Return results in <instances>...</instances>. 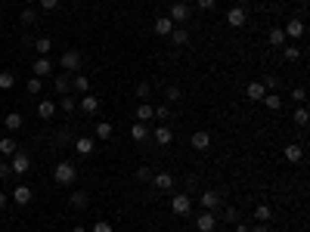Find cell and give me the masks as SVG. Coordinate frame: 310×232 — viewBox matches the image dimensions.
Segmentation results:
<instances>
[{
    "label": "cell",
    "instance_id": "6da1fadb",
    "mask_svg": "<svg viewBox=\"0 0 310 232\" xmlns=\"http://www.w3.org/2000/svg\"><path fill=\"white\" fill-rule=\"evenodd\" d=\"M78 177V167L72 164V161H59V164L53 167V180L59 183V186H68V183H75Z\"/></svg>",
    "mask_w": 310,
    "mask_h": 232
},
{
    "label": "cell",
    "instance_id": "7a4b0ae2",
    "mask_svg": "<svg viewBox=\"0 0 310 232\" xmlns=\"http://www.w3.org/2000/svg\"><path fill=\"white\" fill-rule=\"evenodd\" d=\"M171 211H174L177 217H186V214H192V198L186 192H177L174 198H171Z\"/></svg>",
    "mask_w": 310,
    "mask_h": 232
},
{
    "label": "cell",
    "instance_id": "3957f363",
    "mask_svg": "<svg viewBox=\"0 0 310 232\" xmlns=\"http://www.w3.org/2000/svg\"><path fill=\"white\" fill-rule=\"evenodd\" d=\"M81 62H84V59H81V53H78V50H65L62 59H59V65L65 68V75H75L78 68H81Z\"/></svg>",
    "mask_w": 310,
    "mask_h": 232
},
{
    "label": "cell",
    "instance_id": "277c9868",
    "mask_svg": "<svg viewBox=\"0 0 310 232\" xmlns=\"http://www.w3.org/2000/svg\"><path fill=\"white\" fill-rule=\"evenodd\" d=\"M9 167H13V173H16V177H22V173H28V170H31V155H28V152H22V149H19V152L13 155V161H9Z\"/></svg>",
    "mask_w": 310,
    "mask_h": 232
},
{
    "label": "cell",
    "instance_id": "5b68a950",
    "mask_svg": "<svg viewBox=\"0 0 310 232\" xmlns=\"http://www.w3.org/2000/svg\"><path fill=\"white\" fill-rule=\"evenodd\" d=\"M304 22L301 19H289V22H285V28H282V34H285V40H301L304 38Z\"/></svg>",
    "mask_w": 310,
    "mask_h": 232
},
{
    "label": "cell",
    "instance_id": "8992f818",
    "mask_svg": "<svg viewBox=\"0 0 310 232\" xmlns=\"http://www.w3.org/2000/svg\"><path fill=\"white\" fill-rule=\"evenodd\" d=\"M9 198H13L19 207H25V204L34 198V189H31V186H25V183H19L16 189H13V195H9Z\"/></svg>",
    "mask_w": 310,
    "mask_h": 232
},
{
    "label": "cell",
    "instance_id": "52a82bcc",
    "mask_svg": "<svg viewBox=\"0 0 310 232\" xmlns=\"http://www.w3.org/2000/svg\"><path fill=\"white\" fill-rule=\"evenodd\" d=\"M189 16H192V9H189V3H183V0H177V3L171 6V13H168L171 22H189Z\"/></svg>",
    "mask_w": 310,
    "mask_h": 232
},
{
    "label": "cell",
    "instance_id": "ba28073f",
    "mask_svg": "<svg viewBox=\"0 0 310 232\" xmlns=\"http://www.w3.org/2000/svg\"><path fill=\"white\" fill-rule=\"evenodd\" d=\"M196 226H199V232H214V226H217V214H214V211H202V214L196 217Z\"/></svg>",
    "mask_w": 310,
    "mask_h": 232
},
{
    "label": "cell",
    "instance_id": "9c48e42d",
    "mask_svg": "<svg viewBox=\"0 0 310 232\" xmlns=\"http://www.w3.org/2000/svg\"><path fill=\"white\" fill-rule=\"evenodd\" d=\"M31 72H34V77H47V75H53V62L47 59V56H38V59H34V65H31Z\"/></svg>",
    "mask_w": 310,
    "mask_h": 232
},
{
    "label": "cell",
    "instance_id": "30bf717a",
    "mask_svg": "<svg viewBox=\"0 0 310 232\" xmlns=\"http://www.w3.org/2000/svg\"><path fill=\"white\" fill-rule=\"evenodd\" d=\"M245 19H248V16H245V9H242V6H233V9L226 13V25H229V28H242V25H245Z\"/></svg>",
    "mask_w": 310,
    "mask_h": 232
},
{
    "label": "cell",
    "instance_id": "8fae6325",
    "mask_svg": "<svg viewBox=\"0 0 310 232\" xmlns=\"http://www.w3.org/2000/svg\"><path fill=\"white\" fill-rule=\"evenodd\" d=\"M202 207H205V211H217V207H221V192L205 189L202 192Z\"/></svg>",
    "mask_w": 310,
    "mask_h": 232
},
{
    "label": "cell",
    "instance_id": "7c38bea8",
    "mask_svg": "<svg viewBox=\"0 0 310 232\" xmlns=\"http://www.w3.org/2000/svg\"><path fill=\"white\" fill-rule=\"evenodd\" d=\"M189 143H192V149H196V152H205V149L211 146V133H205V130H196L189 136Z\"/></svg>",
    "mask_w": 310,
    "mask_h": 232
},
{
    "label": "cell",
    "instance_id": "4fadbf2b",
    "mask_svg": "<svg viewBox=\"0 0 310 232\" xmlns=\"http://www.w3.org/2000/svg\"><path fill=\"white\" fill-rule=\"evenodd\" d=\"M152 139H155L158 146H171V143H174V133H171V127H168V124H162V127H155Z\"/></svg>",
    "mask_w": 310,
    "mask_h": 232
},
{
    "label": "cell",
    "instance_id": "5bb4252c",
    "mask_svg": "<svg viewBox=\"0 0 310 232\" xmlns=\"http://www.w3.org/2000/svg\"><path fill=\"white\" fill-rule=\"evenodd\" d=\"M264 93H267V90H264V84H261V80H251V84L245 87V99H251V102H261V99H264Z\"/></svg>",
    "mask_w": 310,
    "mask_h": 232
},
{
    "label": "cell",
    "instance_id": "9a60e30c",
    "mask_svg": "<svg viewBox=\"0 0 310 232\" xmlns=\"http://www.w3.org/2000/svg\"><path fill=\"white\" fill-rule=\"evenodd\" d=\"M78 109H81L84 115H96L99 112V99L93 96V93H84V99H81V106H78Z\"/></svg>",
    "mask_w": 310,
    "mask_h": 232
},
{
    "label": "cell",
    "instance_id": "2e32d148",
    "mask_svg": "<svg viewBox=\"0 0 310 232\" xmlns=\"http://www.w3.org/2000/svg\"><path fill=\"white\" fill-rule=\"evenodd\" d=\"M152 28H155V34H158V38H168V34H171V31H174V22H171L168 16H158Z\"/></svg>",
    "mask_w": 310,
    "mask_h": 232
},
{
    "label": "cell",
    "instance_id": "e0dca14e",
    "mask_svg": "<svg viewBox=\"0 0 310 232\" xmlns=\"http://www.w3.org/2000/svg\"><path fill=\"white\" fill-rule=\"evenodd\" d=\"M285 161H289V164H298V161H301L304 158V149L301 146H298V143H289V146H285Z\"/></svg>",
    "mask_w": 310,
    "mask_h": 232
},
{
    "label": "cell",
    "instance_id": "ac0fdd59",
    "mask_svg": "<svg viewBox=\"0 0 310 232\" xmlns=\"http://www.w3.org/2000/svg\"><path fill=\"white\" fill-rule=\"evenodd\" d=\"M152 183H155V189H171V186H174V177H171L168 170H162V173H152Z\"/></svg>",
    "mask_w": 310,
    "mask_h": 232
},
{
    "label": "cell",
    "instance_id": "d6986e66",
    "mask_svg": "<svg viewBox=\"0 0 310 232\" xmlns=\"http://www.w3.org/2000/svg\"><path fill=\"white\" fill-rule=\"evenodd\" d=\"M261 102H264V106H267L270 112H279V109H282V96H279V93H270V90L264 93V99H261Z\"/></svg>",
    "mask_w": 310,
    "mask_h": 232
},
{
    "label": "cell",
    "instance_id": "ffe728a7",
    "mask_svg": "<svg viewBox=\"0 0 310 232\" xmlns=\"http://www.w3.org/2000/svg\"><path fill=\"white\" fill-rule=\"evenodd\" d=\"M168 38H171V43H174V46H186L189 43V31L186 28H174Z\"/></svg>",
    "mask_w": 310,
    "mask_h": 232
},
{
    "label": "cell",
    "instance_id": "44dd1931",
    "mask_svg": "<svg viewBox=\"0 0 310 232\" xmlns=\"http://www.w3.org/2000/svg\"><path fill=\"white\" fill-rule=\"evenodd\" d=\"M38 115H41L44 121L53 118V115H56V102H53V99H41V102H38Z\"/></svg>",
    "mask_w": 310,
    "mask_h": 232
},
{
    "label": "cell",
    "instance_id": "7402d4cb",
    "mask_svg": "<svg viewBox=\"0 0 310 232\" xmlns=\"http://www.w3.org/2000/svg\"><path fill=\"white\" fill-rule=\"evenodd\" d=\"M75 152L78 155H90V152H93V139H90V136H78L75 139Z\"/></svg>",
    "mask_w": 310,
    "mask_h": 232
},
{
    "label": "cell",
    "instance_id": "603a6c76",
    "mask_svg": "<svg viewBox=\"0 0 310 232\" xmlns=\"http://www.w3.org/2000/svg\"><path fill=\"white\" fill-rule=\"evenodd\" d=\"M53 90L65 96V93L72 90V80H68V75H56V77H53Z\"/></svg>",
    "mask_w": 310,
    "mask_h": 232
},
{
    "label": "cell",
    "instance_id": "cb8c5ba5",
    "mask_svg": "<svg viewBox=\"0 0 310 232\" xmlns=\"http://www.w3.org/2000/svg\"><path fill=\"white\" fill-rule=\"evenodd\" d=\"M131 136L136 139V143H146V139H149L146 124H143V121H133V127H131Z\"/></svg>",
    "mask_w": 310,
    "mask_h": 232
},
{
    "label": "cell",
    "instance_id": "d4e9b609",
    "mask_svg": "<svg viewBox=\"0 0 310 232\" xmlns=\"http://www.w3.org/2000/svg\"><path fill=\"white\" fill-rule=\"evenodd\" d=\"M258 220V223H270V217H273V211H270V204H258L255 207V214H251Z\"/></svg>",
    "mask_w": 310,
    "mask_h": 232
},
{
    "label": "cell",
    "instance_id": "484cf974",
    "mask_svg": "<svg viewBox=\"0 0 310 232\" xmlns=\"http://www.w3.org/2000/svg\"><path fill=\"white\" fill-rule=\"evenodd\" d=\"M68 201H72V207L84 211V207L90 204V195H87V192H72V198H68Z\"/></svg>",
    "mask_w": 310,
    "mask_h": 232
},
{
    "label": "cell",
    "instance_id": "4316f807",
    "mask_svg": "<svg viewBox=\"0 0 310 232\" xmlns=\"http://www.w3.org/2000/svg\"><path fill=\"white\" fill-rule=\"evenodd\" d=\"M16 87V72H0V90H13Z\"/></svg>",
    "mask_w": 310,
    "mask_h": 232
},
{
    "label": "cell",
    "instance_id": "83f0119b",
    "mask_svg": "<svg viewBox=\"0 0 310 232\" xmlns=\"http://www.w3.org/2000/svg\"><path fill=\"white\" fill-rule=\"evenodd\" d=\"M72 90L87 93V90H90V77H87V75H75V77H72Z\"/></svg>",
    "mask_w": 310,
    "mask_h": 232
},
{
    "label": "cell",
    "instance_id": "f1b7e54d",
    "mask_svg": "<svg viewBox=\"0 0 310 232\" xmlns=\"http://www.w3.org/2000/svg\"><path fill=\"white\" fill-rule=\"evenodd\" d=\"M0 152H3V155H9V158H13V155L19 152V146H16V139H9V136H3V139H0Z\"/></svg>",
    "mask_w": 310,
    "mask_h": 232
},
{
    "label": "cell",
    "instance_id": "f546056e",
    "mask_svg": "<svg viewBox=\"0 0 310 232\" xmlns=\"http://www.w3.org/2000/svg\"><path fill=\"white\" fill-rule=\"evenodd\" d=\"M31 46L38 50V56H47V53L53 50V40H50V38H38V40H34Z\"/></svg>",
    "mask_w": 310,
    "mask_h": 232
},
{
    "label": "cell",
    "instance_id": "4dcf8cb0",
    "mask_svg": "<svg viewBox=\"0 0 310 232\" xmlns=\"http://www.w3.org/2000/svg\"><path fill=\"white\" fill-rule=\"evenodd\" d=\"M292 121H295L298 127H307V121H310V115H307V109H304V106H298V109L292 112Z\"/></svg>",
    "mask_w": 310,
    "mask_h": 232
},
{
    "label": "cell",
    "instance_id": "1f68e13d",
    "mask_svg": "<svg viewBox=\"0 0 310 232\" xmlns=\"http://www.w3.org/2000/svg\"><path fill=\"white\" fill-rule=\"evenodd\" d=\"M267 40H270V46H285V34H282V28H270Z\"/></svg>",
    "mask_w": 310,
    "mask_h": 232
},
{
    "label": "cell",
    "instance_id": "d6a6232c",
    "mask_svg": "<svg viewBox=\"0 0 310 232\" xmlns=\"http://www.w3.org/2000/svg\"><path fill=\"white\" fill-rule=\"evenodd\" d=\"M152 112H155V109H152V106H149V102H140V109H136V115H133V118L146 124L149 118H152Z\"/></svg>",
    "mask_w": 310,
    "mask_h": 232
},
{
    "label": "cell",
    "instance_id": "836d02e7",
    "mask_svg": "<svg viewBox=\"0 0 310 232\" xmlns=\"http://www.w3.org/2000/svg\"><path fill=\"white\" fill-rule=\"evenodd\" d=\"M59 109H62L65 115H75V112H78V102H75V99H72V96L65 93V96L59 99Z\"/></svg>",
    "mask_w": 310,
    "mask_h": 232
},
{
    "label": "cell",
    "instance_id": "e575fe53",
    "mask_svg": "<svg viewBox=\"0 0 310 232\" xmlns=\"http://www.w3.org/2000/svg\"><path fill=\"white\" fill-rule=\"evenodd\" d=\"M112 133H115V127H112L109 121H99V124H96V139H109Z\"/></svg>",
    "mask_w": 310,
    "mask_h": 232
},
{
    "label": "cell",
    "instance_id": "d590c367",
    "mask_svg": "<svg viewBox=\"0 0 310 232\" xmlns=\"http://www.w3.org/2000/svg\"><path fill=\"white\" fill-rule=\"evenodd\" d=\"M3 124H6V130H19V127H22V115H19V112L6 115V118H3Z\"/></svg>",
    "mask_w": 310,
    "mask_h": 232
},
{
    "label": "cell",
    "instance_id": "8d00e7d4",
    "mask_svg": "<svg viewBox=\"0 0 310 232\" xmlns=\"http://www.w3.org/2000/svg\"><path fill=\"white\" fill-rule=\"evenodd\" d=\"M285 59H289V62H295V59H301V46H295V43H285Z\"/></svg>",
    "mask_w": 310,
    "mask_h": 232
},
{
    "label": "cell",
    "instance_id": "74e56055",
    "mask_svg": "<svg viewBox=\"0 0 310 232\" xmlns=\"http://www.w3.org/2000/svg\"><path fill=\"white\" fill-rule=\"evenodd\" d=\"M261 84H264V90H270V93H273V90L279 87V77H276V75H267V77L261 80Z\"/></svg>",
    "mask_w": 310,
    "mask_h": 232
},
{
    "label": "cell",
    "instance_id": "f35d334b",
    "mask_svg": "<svg viewBox=\"0 0 310 232\" xmlns=\"http://www.w3.org/2000/svg\"><path fill=\"white\" fill-rule=\"evenodd\" d=\"M25 90H28V93H41V90H44V80H41V77H31L28 84H25Z\"/></svg>",
    "mask_w": 310,
    "mask_h": 232
},
{
    "label": "cell",
    "instance_id": "ab89813d",
    "mask_svg": "<svg viewBox=\"0 0 310 232\" xmlns=\"http://www.w3.org/2000/svg\"><path fill=\"white\" fill-rule=\"evenodd\" d=\"M90 232H115V229H112V223H109V220H96Z\"/></svg>",
    "mask_w": 310,
    "mask_h": 232
},
{
    "label": "cell",
    "instance_id": "60d3db41",
    "mask_svg": "<svg viewBox=\"0 0 310 232\" xmlns=\"http://www.w3.org/2000/svg\"><path fill=\"white\" fill-rule=\"evenodd\" d=\"M292 99L298 102V106H304V99H307V90H304V87H295V90H292Z\"/></svg>",
    "mask_w": 310,
    "mask_h": 232
},
{
    "label": "cell",
    "instance_id": "b9f144b4",
    "mask_svg": "<svg viewBox=\"0 0 310 232\" xmlns=\"http://www.w3.org/2000/svg\"><path fill=\"white\" fill-rule=\"evenodd\" d=\"M136 180L149 183V180H152V167H136Z\"/></svg>",
    "mask_w": 310,
    "mask_h": 232
},
{
    "label": "cell",
    "instance_id": "7bdbcfd3",
    "mask_svg": "<svg viewBox=\"0 0 310 232\" xmlns=\"http://www.w3.org/2000/svg\"><path fill=\"white\" fill-rule=\"evenodd\" d=\"M223 220H226V223H239L242 217H239V211H236V207H226V211H223Z\"/></svg>",
    "mask_w": 310,
    "mask_h": 232
},
{
    "label": "cell",
    "instance_id": "ee69618b",
    "mask_svg": "<svg viewBox=\"0 0 310 232\" xmlns=\"http://www.w3.org/2000/svg\"><path fill=\"white\" fill-rule=\"evenodd\" d=\"M180 96H183V93H180V87H168V90H165V99H168V102H177Z\"/></svg>",
    "mask_w": 310,
    "mask_h": 232
},
{
    "label": "cell",
    "instance_id": "f6af8a7d",
    "mask_svg": "<svg viewBox=\"0 0 310 232\" xmlns=\"http://www.w3.org/2000/svg\"><path fill=\"white\" fill-rule=\"evenodd\" d=\"M19 19L25 22V25H34V22H38V13H34V9H25V13H22Z\"/></svg>",
    "mask_w": 310,
    "mask_h": 232
},
{
    "label": "cell",
    "instance_id": "bcb514c9",
    "mask_svg": "<svg viewBox=\"0 0 310 232\" xmlns=\"http://www.w3.org/2000/svg\"><path fill=\"white\" fill-rule=\"evenodd\" d=\"M152 118H162V121H168V118H171V112H168V106H158V109L152 112Z\"/></svg>",
    "mask_w": 310,
    "mask_h": 232
},
{
    "label": "cell",
    "instance_id": "7dc6e473",
    "mask_svg": "<svg viewBox=\"0 0 310 232\" xmlns=\"http://www.w3.org/2000/svg\"><path fill=\"white\" fill-rule=\"evenodd\" d=\"M38 3H41V9H44V13H50V9H56V6H59V0H38Z\"/></svg>",
    "mask_w": 310,
    "mask_h": 232
},
{
    "label": "cell",
    "instance_id": "c3c4849f",
    "mask_svg": "<svg viewBox=\"0 0 310 232\" xmlns=\"http://www.w3.org/2000/svg\"><path fill=\"white\" fill-rule=\"evenodd\" d=\"M9 177H13V167H9V164H3V161H0V180H9Z\"/></svg>",
    "mask_w": 310,
    "mask_h": 232
},
{
    "label": "cell",
    "instance_id": "681fc988",
    "mask_svg": "<svg viewBox=\"0 0 310 232\" xmlns=\"http://www.w3.org/2000/svg\"><path fill=\"white\" fill-rule=\"evenodd\" d=\"M149 90H152V87H149V84H146V80H143V84H140V87H136V96H140V99H146V96H149Z\"/></svg>",
    "mask_w": 310,
    "mask_h": 232
},
{
    "label": "cell",
    "instance_id": "f907efd6",
    "mask_svg": "<svg viewBox=\"0 0 310 232\" xmlns=\"http://www.w3.org/2000/svg\"><path fill=\"white\" fill-rule=\"evenodd\" d=\"M196 3H199V9H214L217 0H196Z\"/></svg>",
    "mask_w": 310,
    "mask_h": 232
},
{
    "label": "cell",
    "instance_id": "816d5d0a",
    "mask_svg": "<svg viewBox=\"0 0 310 232\" xmlns=\"http://www.w3.org/2000/svg\"><path fill=\"white\" fill-rule=\"evenodd\" d=\"M233 232H251V226H248V223H242V220H239V223H233Z\"/></svg>",
    "mask_w": 310,
    "mask_h": 232
},
{
    "label": "cell",
    "instance_id": "f5cc1de1",
    "mask_svg": "<svg viewBox=\"0 0 310 232\" xmlns=\"http://www.w3.org/2000/svg\"><path fill=\"white\" fill-rule=\"evenodd\" d=\"M6 201H9V195H6V192H0V211L6 207Z\"/></svg>",
    "mask_w": 310,
    "mask_h": 232
},
{
    "label": "cell",
    "instance_id": "db71d44e",
    "mask_svg": "<svg viewBox=\"0 0 310 232\" xmlns=\"http://www.w3.org/2000/svg\"><path fill=\"white\" fill-rule=\"evenodd\" d=\"M251 232H270V229H267V223H258V226L251 229Z\"/></svg>",
    "mask_w": 310,
    "mask_h": 232
},
{
    "label": "cell",
    "instance_id": "11a10c76",
    "mask_svg": "<svg viewBox=\"0 0 310 232\" xmlns=\"http://www.w3.org/2000/svg\"><path fill=\"white\" fill-rule=\"evenodd\" d=\"M72 232H90V229H84V226H75V229H72Z\"/></svg>",
    "mask_w": 310,
    "mask_h": 232
},
{
    "label": "cell",
    "instance_id": "9f6ffc18",
    "mask_svg": "<svg viewBox=\"0 0 310 232\" xmlns=\"http://www.w3.org/2000/svg\"><path fill=\"white\" fill-rule=\"evenodd\" d=\"M25 3H38V0H25Z\"/></svg>",
    "mask_w": 310,
    "mask_h": 232
}]
</instances>
